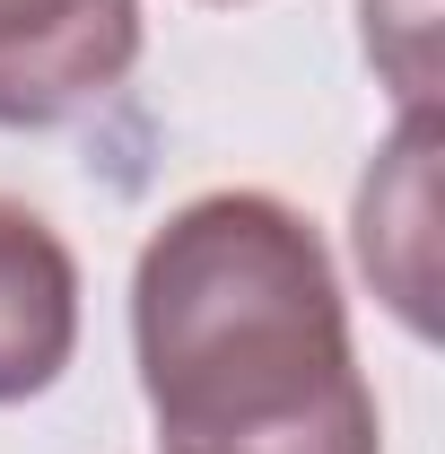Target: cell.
Here are the masks:
<instances>
[{"mask_svg": "<svg viewBox=\"0 0 445 454\" xmlns=\"http://www.w3.org/2000/svg\"><path fill=\"white\" fill-rule=\"evenodd\" d=\"M158 454H385L324 227L262 184L201 192L131 262Z\"/></svg>", "mask_w": 445, "mask_h": 454, "instance_id": "obj_1", "label": "cell"}, {"mask_svg": "<svg viewBox=\"0 0 445 454\" xmlns=\"http://www.w3.org/2000/svg\"><path fill=\"white\" fill-rule=\"evenodd\" d=\"M140 0H0V131H61L140 70Z\"/></svg>", "mask_w": 445, "mask_h": 454, "instance_id": "obj_2", "label": "cell"}, {"mask_svg": "<svg viewBox=\"0 0 445 454\" xmlns=\"http://www.w3.org/2000/svg\"><path fill=\"white\" fill-rule=\"evenodd\" d=\"M79 349V254L61 227L0 192V411L61 385Z\"/></svg>", "mask_w": 445, "mask_h": 454, "instance_id": "obj_3", "label": "cell"}, {"mask_svg": "<svg viewBox=\"0 0 445 454\" xmlns=\"http://www.w3.org/2000/svg\"><path fill=\"white\" fill-rule=\"evenodd\" d=\"M428 175H437V106L402 114V131L385 140V158L358 184V262H367V280L393 297V315L419 340L437 333V315H428V288H437V254H428L437 201H428Z\"/></svg>", "mask_w": 445, "mask_h": 454, "instance_id": "obj_4", "label": "cell"}, {"mask_svg": "<svg viewBox=\"0 0 445 454\" xmlns=\"http://www.w3.org/2000/svg\"><path fill=\"white\" fill-rule=\"evenodd\" d=\"M367 9V61L385 70V88L402 97V114L437 106V0H358Z\"/></svg>", "mask_w": 445, "mask_h": 454, "instance_id": "obj_5", "label": "cell"}, {"mask_svg": "<svg viewBox=\"0 0 445 454\" xmlns=\"http://www.w3.org/2000/svg\"><path fill=\"white\" fill-rule=\"evenodd\" d=\"M210 9H236V0H210Z\"/></svg>", "mask_w": 445, "mask_h": 454, "instance_id": "obj_6", "label": "cell"}]
</instances>
